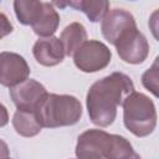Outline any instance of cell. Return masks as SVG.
Segmentation results:
<instances>
[{"mask_svg": "<svg viewBox=\"0 0 159 159\" xmlns=\"http://www.w3.org/2000/svg\"><path fill=\"white\" fill-rule=\"evenodd\" d=\"M134 92V83L123 72H113L94 82L86 98L91 122L98 127L111 125L117 117V108L123 99Z\"/></svg>", "mask_w": 159, "mask_h": 159, "instance_id": "obj_1", "label": "cell"}, {"mask_svg": "<svg viewBox=\"0 0 159 159\" xmlns=\"http://www.w3.org/2000/svg\"><path fill=\"white\" fill-rule=\"evenodd\" d=\"M36 114L41 125L46 128L73 125L82 117V104L73 96L48 93Z\"/></svg>", "mask_w": 159, "mask_h": 159, "instance_id": "obj_2", "label": "cell"}, {"mask_svg": "<svg viewBox=\"0 0 159 159\" xmlns=\"http://www.w3.org/2000/svg\"><path fill=\"white\" fill-rule=\"evenodd\" d=\"M122 106L124 125L132 134L143 138L153 133L157 127V109L147 94L134 91L123 99Z\"/></svg>", "mask_w": 159, "mask_h": 159, "instance_id": "obj_3", "label": "cell"}, {"mask_svg": "<svg viewBox=\"0 0 159 159\" xmlns=\"http://www.w3.org/2000/svg\"><path fill=\"white\" fill-rule=\"evenodd\" d=\"M117 134L102 129H88L80 134L76 144L77 159H109Z\"/></svg>", "mask_w": 159, "mask_h": 159, "instance_id": "obj_4", "label": "cell"}, {"mask_svg": "<svg viewBox=\"0 0 159 159\" xmlns=\"http://www.w3.org/2000/svg\"><path fill=\"white\" fill-rule=\"evenodd\" d=\"M111 60L112 52L108 46L97 40H87L73 53L76 67L86 73H93L106 68Z\"/></svg>", "mask_w": 159, "mask_h": 159, "instance_id": "obj_5", "label": "cell"}, {"mask_svg": "<svg viewBox=\"0 0 159 159\" xmlns=\"http://www.w3.org/2000/svg\"><path fill=\"white\" fill-rule=\"evenodd\" d=\"M114 46L120 60L130 65L143 63L149 55L148 40L138 27H133L123 32Z\"/></svg>", "mask_w": 159, "mask_h": 159, "instance_id": "obj_6", "label": "cell"}, {"mask_svg": "<svg viewBox=\"0 0 159 159\" xmlns=\"http://www.w3.org/2000/svg\"><path fill=\"white\" fill-rule=\"evenodd\" d=\"M47 94L45 86L32 78L10 88V97L19 111L36 112Z\"/></svg>", "mask_w": 159, "mask_h": 159, "instance_id": "obj_7", "label": "cell"}, {"mask_svg": "<svg viewBox=\"0 0 159 159\" xmlns=\"http://www.w3.org/2000/svg\"><path fill=\"white\" fill-rule=\"evenodd\" d=\"M30 67L26 60L15 52H0V84L14 87L29 78Z\"/></svg>", "mask_w": 159, "mask_h": 159, "instance_id": "obj_8", "label": "cell"}, {"mask_svg": "<svg viewBox=\"0 0 159 159\" xmlns=\"http://www.w3.org/2000/svg\"><path fill=\"white\" fill-rule=\"evenodd\" d=\"M101 22V31L103 37L113 46L123 32L129 29L137 27L134 16L129 11L118 7L109 10Z\"/></svg>", "mask_w": 159, "mask_h": 159, "instance_id": "obj_9", "label": "cell"}, {"mask_svg": "<svg viewBox=\"0 0 159 159\" xmlns=\"http://www.w3.org/2000/svg\"><path fill=\"white\" fill-rule=\"evenodd\" d=\"M32 53L35 60L46 67H52L61 63L65 57L63 46L60 39L56 36L39 39L32 47Z\"/></svg>", "mask_w": 159, "mask_h": 159, "instance_id": "obj_10", "label": "cell"}, {"mask_svg": "<svg viewBox=\"0 0 159 159\" xmlns=\"http://www.w3.org/2000/svg\"><path fill=\"white\" fill-rule=\"evenodd\" d=\"M60 7L71 6L76 10H80L86 14L91 22L102 21L106 14L109 11V2L106 0H78V1H66V2H52Z\"/></svg>", "mask_w": 159, "mask_h": 159, "instance_id": "obj_11", "label": "cell"}, {"mask_svg": "<svg viewBox=\"0 0 159 159\" xmlns=\"http://www.w3.org/2000/svg\"><path fill=\"white\" fill-rule=\"evenodd\" d=\"M60 41L63 46L65 56H73L80 46L87 41V31L81 22H71L62 30Z\"/></svg>", "mask_w": 159, "mask_h": 159, "instance_id": "obj_12", "label": "cell"}, {"mask_svg": "<svg viewBox=\"0 0 159 159\" xmlns=\"http://www.w3.org/2000/svg\"><path fill=\"white\" fill-rule=\"evenodd\" d=\"M60 25V15L53 7L52 2L43 1V11L40 19L31 27L34 32L40 37H50L52 36Z\"/></svg>", "mask_w": 159, "mask_h": 159, "instance_id": "obj_13", "label": "cell"}, {"mask_svg": "<svg viewBox=\"0 0 159 159\" xmlns=\"http://www.w3.org/2000/svg\"><path fill=\"white\" fill-rule=\"evenodd\" d=\"M12 125L16 133L22 137H35L42 129L36 112L31 111L17 109L12 117Z\"/></svg>", "mask_w": 159, "mask_h": 159, "instance_id": "obj_14", "label": "cell"}, {"mask_svg": "<svg viewBox=\"0 0 159 159\" xmlns=\"http://www.w3.org/2000/svg\"><path fill=\"white\" fill-rule=\"evenodd\" d=\"M14 10L20 24L32 26L40 19L43 11V1L36 0H15Z\"/></svg>", "mask_w": 159, "mask_h": 159, "instance_id": "obj_15", "label": "cell"}, {"mask_svg": "<svg viewBox=\"0 0 159 159\" xmlns=\"http://www.w3.org/2000/svg\"><path fill=\"white\" fill-rule=\"evenodd\" d=\"M109 159H142V158L137 152H134L130 142L127 138L117 134L116 143Z\"/></svg>", "mask_w": 159, "mask_h": 159, "instance_id": "obj_16", "label": "cell"}, {"mask_svg": "<svg viewBox=\"0 0 159 159\" xmlns=\"http://www.w3.org/2000/svg\"><path fill=\"white\" fill-rule=\"evenodd\" d=\"M158 58H155L154 63L149 70H147L142 76V83L143 86L149 89L155 97H158Z\"/></svg>", "mask_w": 159, "mask_h": 159, "instance_id": "obj_17", "label": "cell"}, {"mask_svg": "<svg viewBox=\"0 0 159 159\" xmlns=\"http://www.w3.org/2000/svg\"><path fill=\"white\" fill-rule=\"evenodd\" d=\"M14 27H12V24L10 22L9 17L4 14V12H0V40L7 35H10L12 32Z\"/></svg>", "mask_w": 159, "mask_h": 159, "instance_id": "obj_18", "label": "cell"}, {"mask_svg": "<svg viewBox=\"0 0 159 159\" xmlns=\"http://www.w3.org/2000/svg\"><path fill=\"white\" fill-rule=\"evenodd\" d=\"M7 123H9V113H7V109H6V107L2 103H0V128L1 127H5Z\"/></svg>", "mask_w": 159, "mask_h": 159, "instance_id": "obj_19", "label": "cell"}, {"mask_svg": "<svg viewBox=\"0 0 159 159\" xmlns=\"http://www.w3.org/2000/svg\"><path fill=\"white\" fill-rule=\"evenodd\" d=\"M9 157H10V150L7 144L2 139H0V159H7Z\"/></svg>", "mask_w": 159, "mask_h": 159, "instance_id": "obj_20", "label": "cell"}, {"mask_svg": "<svg viewBox=\"0 0 159 159\" xmlns=\"http://www.w3.org/2000/svg\"><path fill=\"white\" fill-rule=\"evenodd\" d=\"M7 159H10V158H7Z\"/></svg>", "mask_w": 159, "mask_h": 159, "instance_id": "obj_21", "label": "cell"}]
</instances>
